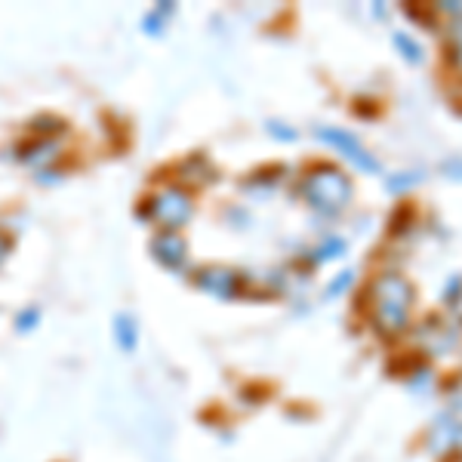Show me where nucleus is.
Segmentation results:
<instances>
[{
	"label": "nucleus",
	"instance_id": "6e6552de",
	"mask_svg": "<svg viewBox=\"0 0 462 462\" xmlns=\"http://www.w3.org/2000/svg\"><path fill=\"white\" fill-rule=\"evenodd\" d=\"M173 19H176V4L173 0H161V4H154L152 10L143 16V34L163 37L167 34V28L173 25Z\"/></svg>",
	"mask_w": 462,
	"mask_h": 462
},
{
	"label": "nucleus",
	"instance_id": "7ed1b4c3",
	"mask_svg": "<svg viewBox=\"0 0 462 462\" xmlns=\"http://www.w3.org/2000/svg\"><path fill=\"white\" fill-rule=\"evenodd\" d=\"M148 256L167 274H176V278L191 274V247L182 231H154L148 241Z\"/></svg>",
	"mask_w": 462,
	"mask_h": 462
},
{
	"label": "nucleus",
	"instance_id": "f03ea898",
	"mask_svg": "<svg viewBox=\"0 0 462 462\" xmlns=\"http://www.w3.org/2000/svg\"><path fill=\"white\" fill-rule=\"evenodd\" d=\"M6 161L19 163L28 173H43L50 167H59V163H69V145L65 139H41V136H25L19 143H13L4 152Z\"/></svg>",
	"mask_w": 462,
	"mask_h": 462
},
{
	"label": "nucleus",
	"instance_id": "1a4fd4ad",
	"mask_svg": "<svg viewBox=\"0 0 462 462\" xmlns=\"http://www.w3.org/2000/svg\"><path fill=\"white\" fill-rule=\"evenodd\" d=\"M41 320H43L41 305H28V309H22L19 315L13 318V327H16V333H32V330H37Z\"/></svg>",
	"mask_w": 462,
	"mask_h": 462
},
{
	"label": "nucleus",
	"instance_id": "9d476101",
	"mask_svg": "<svg viewBox=\"0 0 462 462\" xmlns=\"http://www.w3.org/2000/svg\"><path fill=\"white\" fill-rule=\"evenodd\" d=\"M65 176H69V163H59V167H50L43 170V173H34V185H41V189H53V185L65 182Z\"/></svg>",
	"mask_w": 462,
	"mask_h": 462
},
{
	"label": "nucleus",
	"instance_id": "0eeeda50",
	"mask_svg": "<svg viewBox=\"0 0 462 462\" xmlns=\"http://www.w3.org/2000/svg\"><path fill=\"white\" fill-rule=\"evenodd\" d=\"M111 337H115V346L124 355H133L139 348V320L130 311H117L115 320H111Z\"/></svg>",
	"mask_w": 462,
	"mask_h": 462
},
{
	"label": "nucleus",
	"instance_id": "423d86ee",
	"mask_svg": "<svg viewBox=\"0 0 462 462\" xmlns=\"http://www.w3.org/2000/svg\"><path fill=\"white\" fill-rule=\"evenodd\" d=\"M25 133L28 136H41V139H69L71 126L65 117L53 115V111H41V115H34L32 121L25 124Z\"/></svg>",
	"mask_w": 462,
	"mask_h": 462
},
{
	"label": "nucleus",
	"instance_id": "f257e3e1",
	"mask_svg": "<svg viewBox=\"0 0 462 462\" xmlns=\"http://www.w3.org/2000/svg\"><path fill=\"white\" fill-rule=\"evenodd\" d=\"M198 210V195L170 176H154V185L139 198L136 216L139 226H152L154 231H185Z\"/></svg>",
	"mask_w": 462,
	"mask_h": 462
},
{
	"label": "nucleus",
	"instance_id": "39448f33",
	"mask_svg": "<svg viewBox=\"0 0 462 462\" xmlns=\"http://www.w3.org/2000/svg\"><path fill=\"white\" fill-rule=\"evenodd\" d=\"M191 287L216 300H231L237 293V274L226 265H200L191 268Z\"/></svg>",
	"mask_w": 462,
	"mask_h": 462
},
{
	"label": "nucleus",
	"instance_id": "9b49d317",
	"mask_svg": "<svg viewBox=\"0 0 462 462\" xmlns=\"http://www.w3.org/2000/svg\"><path fill=\"white\" fill-rule=\"evenodd\" d=\"M13 247H16V237H10L4 228H0V268H4L6 263H10L13 256Z\"/></svg>",
	"mask_w": 462,
	"mask_h": 462
},
{
	"label": "nucleus",
	"instance_id": "20e7f679",
	"mask_svg": "<svg viewBox=\"0 0 462 462\" xmlns=\"http://www.w3.org/2000/svg\"><path fill=\"white\" fill-rule=\"evenodd\" d=\"M167 173H170L173 182L185 185V189L195 191V195L200 189H207V185H213L216 179H219L213 161L207 158L204 152H191V154H185V158H179L176 163H170Z\"/></svg>",
	"mask_w": 462,
	"mask_h": 462
}]
</instances>
